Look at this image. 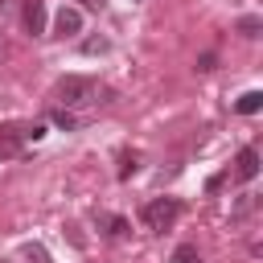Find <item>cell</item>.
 Segmentation results:
<instances>
[{
  "label": "cell",
  "instance_id": "6da1fadb",
  "mask_svg": "<svg viewBox=\"0 0 263 263\" xmlns=\"http://www.w3.org/2000/svg\"><path fill=\"white\" fill-rule=\"evenodd\" d=\"M95 95H99V82L95 78H86V74H66L58 86H53V99L70 111V107H86V103H95Z\"/></svg>",
  "mask_w": 263,
  "mask_h": 263
},
{
  "label": "cell",
  "instance_id": "7a4b0ae2",
  "mask_svg": "<svg viewBox=\"0 0 263 263\" xmlns=\"http://www.w3.org/2000/svg\"><path fill=\"white\" fill-rule=\"evenodd\" d=\"M177 214H181V201H177V197H152V201L140 210L144 226H148V230H156V234H160V230H168V226L177 222Z\"/></svg>",
  "mask_w": 263,
  "mask_h": 263
},
{
  "label": "cell",
  "instance_id": "3957f363",
  "mask_svg": "<svg viewBox=\"0 0 263 263\" xmlns=\"http://www.w3.org/2000/svg\"><path fill=\"white\" fill-rule=\"evenodd\" d=\"M53 29L62 33V37H74V33H82V12L78 8H58V16H53Z\"/></svg>",
  "mask_w": 263,
  "mask_h": 263
},
{
  "label": "cell",
  "instance_id": "277c9868",
  "mask_svg": "<svg viewBox=\"0 0 263 263\" xmlns=\"http://www.w3.org/2000/svg\"><path fill=\"white\" fill-rule=\"evenodd\" d=\"M255 173H259V152L255 148H242L234 156V181H251Z\"/></svg>",
  "mask_w": 263,
  "mask_h": 263
},
{
  "label": "cell",
  "instance_id": "5b68a950",
  "mask_svg": "<svg viewBox=\"0 0 263 263\" xmlns=\"http://www.w3.org/2000/svg\"><path fill=\"white\" fill-rule=\"evenodd\" d=\"M25 29L33 37L45 33V0H25Z\"/></svg>",
  "mask_w": 263,
  "mask_h": 263
},
{
  "label": "cell",
  "instance_id": "8992f818",
  "mask_svg": "<svg viewBox=\"0 0 263 263\" xmlns=\"http://www.w3.org/2000/svg\"><path fill=\"white\" fill-rule=\"evenodd\" d=\"M21 140H25L21 123H4L0 127V156H16L21 152Z\"/></svg>",
  "mask_w": 263,
  "mask_h": 263
},
{
  "label": "cell",
  "instance_id": "52a82bcc",
  "mask_svg": "<svg viewBox=\"0 0 263 263\" xmlns=\"http://www.w3.org/2000/svg\"><path fill=\"white\" fill-rule=\"evenodd\" d=\"M95 222H99L111 238H123V234H127V218H119V214H95Z\"/></svg>",
  "mask_w": 263,
  "mask_h": 263
},
{
  "label": "cell",
  "instance_id": "ba28073f",
  "mask_svg": "<svg viewBox=\"0 0 263 263\" xmlns=\"http://www.w3.org/2000/svg\"><path fill=\"white\" fill-rule=\"evenodd\" d=\"M259 107H263V90H247V95L234 103V111H238V115H255Z\"/></svg>",
  "mask_w": 263,
  "mask_h": 263
},
{
  "label": "cell",
  "instance_id": "9c48e42d",
  "mask_svg": "<svg viewBox=\"0 0 263 263\" xmlns=\"http://www.w3.org/2000/svg\"><path fill=\"white\" fill-rule=\"evenodd\" d=\"M168 263H201V255H197V247L193 242H181L177 251H173V259Z\"/></svg>",
  "mask_w": 263,
  "mask_h": 263
},
{
  "label": "cell",
  "instance_id": "30bf717a",
  "mask_svg": "<svg viewBox=\"0 0 263 263\" xmlns=\"http://www.w3.org/2000/svg\"><path fill=\"white\" fill-rule=\"evenodd\" d=\"M136 164H140L136 152H119V181H127V177L136 173Z\"/></svg>",
  "mask_w": 263,
  "mask_h": 263
},
{
  "label": "cell",
  "instance_id": "8fae6325",
  "mask_svg": "<svg viewBox=\"0 0 263 263\" xmlns=\"http://www.w3.org/2000/svg\"><path fill=\"white\" fill-rule=\"evenodd\" d=\"M259 29H263L259 16H242V21H238V33H242V37H259Z\"/></svg>",
  "mask_w": 263,
  "mask_h": 263
},
{
  "label": "cell",
  "instance_id": "7c38bea8",
  "mask_svg": "<svg viewBox=\"0 0 263 263\" xmlns=\"http://www.w3.org/2000/svg\"><path fill=\"white\" fill-rule=\"evenodd\" d=\"M82 53H107V37H86L82 41Z\"/></svg>",
  "mask_w": 263,
  "mask_h": 263
},
{
  "label": "cell",
  "instance_id": "4fadbf2b",
  "mask_svg": "<svg viewBox=\"0 0 263 263\" xmlns=\"http://www.w3.org/2000/svg\"><path fill=\"white\" fill-rule=\"evenodd\" d=\"M53 123H58V127H66V132H74V123H78V119H74L66 107H58V111H53Z\"/></svg>",
  "mask_w": 263,
  "mask_h": 263
},
{
  "label": "cell",
  "instance_id": "5bb4252c",
  "mask_svg": "<svg viewBox=\"0 0 263 263\" xmlns=\"http://www.w3.org/2000/svg\"><path fill=\"white\" fill-rule=\"evenodd\" d=\"M25 259H29V263H49L45 247H25Z\"/></svg>",
  "mask_w": 263,
  "mask_h": 263
},
{
  "label": "cell",
  "instance_id": "9a60e30c",
  "mask_svg": "<svg viewBox=\"0 0 263 263\" xmlns=\"http://www.w3.org/2000/svg\"><path fill=\"white\" fill-rule=\"evenodd\" d=\"M25 132V140H41L45 136V123H29V127H21Z\"/></svg>",
  "mask_w": 263,
  "mask_h": 263
},
{
  "label": "cell",
  "instance_id": "2e32d148",
  "mask_svg": "<svg viewBox=\"0 0 263 263\" xmlns=\"http://www.w3.org/2000/svg\"><path fill=\"white\" fill-rule=\"evenodd\" d=\"M82 4H86V8H99V4H103V0H82Z\"/></svg>",
  "mask_w": 263,
  "mask_h": 263
},
{
  "label": "cell",
  "instance_id": "e0dca14e",
  "mask_svg": "<svg viewBox=\"0 0 263 263\" xmlns=\"http://www.w3.org/2000/svg\"><path fill=\"white\" fill-rule=\"evenodd\" d=\"M0 4H4V0H0Z\"/></svg>",
  "mask_w": 263,
  "mask_h": 263
}]
</instances>
